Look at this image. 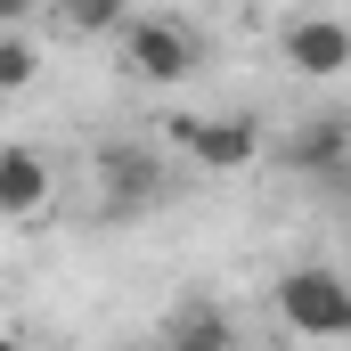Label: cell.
I'll return each mask as SVG.
<instances>
[{"instance_id": "cell-1", "label": "cell", "mask_w": 351, "mask_h": 351, "mask_svg": "<svg viewBox=\"0 0 351 351\" xmlns=\"http://www.w3.org/2000/svg\"><path fill=\"white\" fill-rule=\"evenodd\" d=\"M278 319L302 335V343H343L351 335V278L343 269H286L278 278Z\"/></svg>"}, {"instance_id": "cell-2", "label": "cell", "mask_w": 351, "mask_h": 351, "mask_svg": "<svg viewBox=\"0 0 351 351\" xmlns=\"http://www.w3.org/2000/svg\"><path fill=\"white\" fill-rule=\"evenodd\" d=\"M172 147L196 156L204 172H245L262 156V131L245 114H172Z\"/></svg>"}, {"instance_id": "cell-3", "label": "cell", "mask_w": 351, "mask_h": 351, "mask_svg": "<svg viewBox=\"0 0 351 351\" xmlns=\"http://www.w3.org/2000/svg\"><path fill=\"white\" fill-rule=\"evenodd\" d=\"M123 66L147 82H188L196 74V33L180 16H131L123 25Z\"/></svg>"}, {"instance_id": "cell-4", "label": "cell", "mask_w": 351, "mask_h": 351, "mask_svg": "<svg viewBox=\"0 0 351 351\" xmlns=\"http://www.w3.org/2000/svg\"><path fill=\"white\" fill-rule=\"evenodd\" d=\"M156 196H164V164L147 147H98V204H106V221L147 213Z\"/></svg>"}, {"instance_id": "cell-5", "label": "cell", "mask_w": 351, "mask_h": 351, "mask_svg": "<svg viewBox=\"0 0 351 351\" xmlns=\"http://www.w3.org/2000/svg\"><path fill=\"white\" fill-rule=\"evenodd\" d=\"M286 66L311 74V82H335L351 66V25L343 16H302V25H286Z\"/></svg>"}, {"instance_id": "cell-6", "label": "cell", "mask_w": 351, "mask_h": 351, "mask_svg": "<svg viewBox=\"0 0 351 351\" xmlns=\"http://www.w3.org/2000/svg\"><path fill=\"white\" fill-rule=\"evenodd\" d=\"M49 204V164L33 147H0V213L8 221H33Z\"/></svg>"}, {"instance_id": "cell-7", "label": "cell", "mask_w": 351, "mask_h": 351, "mask_svg": "<svg viewBox=\"0 0 351 351\" xmlns=\"http://www.w3.org/2000/svg\"><path fill=\"white\" fill-rule=\"evenodd\" d=\"M286 164L294 172H327V164H351V131L343 123H302L286 139Z\"/></svg>"}, {"instance_id": "cell-8", "label": "cell", "mask_w": 351, "mask_h": 351, "mask_svg": "<svg viewBox=\"0 0 351 351\" xmlns=\"http://www.w3.org/2000/svg\"><path fill=\"white\" fill-rule=\"evenodd\" d=\"M58 25L66 33H114V25H131V0H58Z\"/></svg>"}, {"instance_id": "cell-9", "label": "cell", "mask_w": 351, "mask_h": 351, "mask_svg": "<svg viewBox=\"0 0 351 351\" xmlns=\"http://www.w3.org/2000/svg\"><path fill=\"white\" fill-rule=\"evenodd\" d=\"M172 343H229V319L221 311H204V302H188V311H172V327H164Z\"/></svg>"}, {"instance_id": "cell-10", "label": "cell", "mask_w": 351, "mask_h": 351, "mask_svg": "<svg viewBox=\"0 0 351 351\" xmlns=\"http://www.w3.org/2000/svg\"><path fill=\"white\" fill-rule=\"evenodd\" d=\"M33 82V41H25V25H8V41H0V90H25Z\"/></svg>"}, {"instance_id": "cell-11", "label": "cell", "mask_w": 351, "mask_h": 351, "mask_svg": "<svg viewBox=\"0 0 351 351\" xmlns=\"http://www.w3.org/2000/svg\"><path fill=\"white\" fill-rule=\"evenodd\" d=\"M343 188H351V164H343Z\"/></svg>"}]
</instances>
